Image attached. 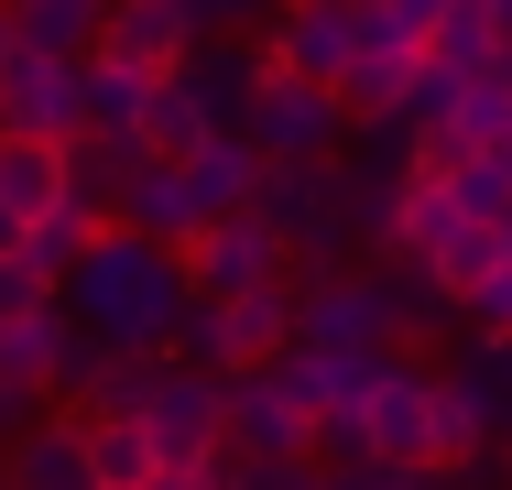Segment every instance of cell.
<instances>
[{
	"label": "cell",
	"instance_id": "obj_27",
	"mask_svg": "<svg viewBox=\"0 0 512 490\" xmlns=\"http://www.w3.org/2000/svg\"><path fill=\"white\" fill-rule=\"evenodd\" d=\"M491 55H502V44H491L480 0H447V11H436V33H425V66H436V77H480Z\"/></svg>",
	"mask_w": 512,
	"mask_h": 490
},
{
	"label": "cell",
	"instance_id": "obj_7",
	"mask_svg": "<svg viewBox=\"0 0 512 490\" xmlns=\"http://www.w3.org/2000/svg\"><path fill=\"white\" fill-rule=\"evenodd\" d=\"M218 447H229L240 469H316V414L273 382V360H262V371L229 382V436H218Z\"/></svg>",
	"mask_w": 512,
	"mask_h": 490
},
{
	"label": "cell",
	"instance_id": "obj_22",
	"mask_svg": "<svg viewBox=\"0 0 512 490\" xmlns=\"http://www.w3.org/2000/svg\"><path fill=\"white\" fill-rule=\"evenodd\" d=\"M99 11L109 0H0L11 44H33V55H88L99 44Z\"/></svg>",
	"mask_w": 512,
	"mask_h": 490
},
{
	"label": "cell",
	"instance_id": "obj_17",
	"mask_svg": "<svg viewBox=\"0 0 512 490\" xmlns=\"http://www.w3.org/2000/svg\"><path fill=\"white\" fill-rule=\"evenodd\" d=\"M55 207H66V142H0V218H11V240L33 218H55Z\"/></svg>",
	"mask_w": 512,
	"mask_h": 490
},
{
	"label": "cell",
	"instance_id": "obj_16",
	"mask_svg": "<svg viewBox=\"0 0 512 490\" xmlns=\"http://www.w3.org/2000/svg\"><path fill=\"white\" fill-rule=\"evenodd\" d=\"M109 229H131V240H164V251H186V240H197L186 175H175V164H131V186L109 196Z\"/></svg>",
	"mask_w": 512,
	"mask_h": 490
},
{
	"label": "cell",
	"instance_id": "obj_23",
	"mask_svg": "<svg viewBox=\"0 0 512 490\" xmlns=\"http://www.w3.org/2000/svg\"><path fill=\"white\" fill-rule=\"evenodd\" d=\"M77 436H88L99 490H142V480H153V436H142L131 414H77Z\"/></svg>",
	"mask_w": 512,
	"mask_h": 490
},
{
	"label": "cell",
	"instance_id": "obj_3",
	"mask_svg": "<svg viewBox=\"0 0 512 490\" xmlns=\"http://www.w3.org/2000/svg\"><path fill=\"white\" fill-rule=\"evenodd\" d=\"M284 349H295V284L186 305V316H175V338H164V360L218 371V382H240V371H262V360H284Z\"/></svg>",
	"mask_w": 512,
	"mask_h": 490
},
{
	"label": "cell",
	"instance_id": "obj_21",
	"mask_svg": "<svg viewBox=\"0 0 512 490\" xmlns=\"http://www.w3.org/2000/svg\"><path fill=\"white\" fill-rule=\"evenodd\" d=\"M55 360H66V305H33V316H0V382L11 392H55Z\"/></svg>",
	"mask_w": 512,
	"mask_h": 490
},
{
	"label": "cell",
	"instance_id": "obj_26",
	"mask_svg": "<svg viewBox=\"0 0 512 490\" xmlns=\"http://www.w3.org/2000/svg\"><path fill=\"white\" fill-rule=\"evenodd\" d=\"M131 142H142L153 164H186V153L207 142V109L175 88V77H153V98H142V131H131Z\"/></svg>",
	"mask_w": 512,
	"mask_h": 490
},
{
	"label": "cell",
	"instance_id": "obj_2",
	"mask_svg": "<svg viewBox=\"0 0 512 490\" xmlns=\"http://www.w3.org/2000/svg\"><path fill=\"white\" fill-rule=\"evenodd\" d=\"M251 218L284 240L295 273H338V262L360 251V229H349V186H338V153H316V164H262Z\"/></svg>",
	"mask_w": 512,
	"mask_h": 490
},
{
	"label": "cell",
	"instance_id": "obj_33",
	"mask_svg": "<svg viewBox=\"0 0 512 490\" xmlns=\"http://www.w3.org/2000/svg\"><path fill=\"white\" fill-rule=\"evenodd\" d=\"M33 414H44V403H33V392H11V382H0V447H11V436H22V425H33Z\"/></svg>",
	"mask_w": 512,
	"mask_h": 490
},
{
	"label": "cell",
	"instance_id": "obj_25",
	"mask_svg": "<svg viewBox=\"0 0 512 490\" xmlns=\"http://www.w3.org/2000/svg\"><path fill=\"white\" fill-rule=\"evenodd\" d=\"M142 98H153V77H131V66H109V55H88V77H77V109H88V131H109V142H131V131H142Z\"/></svg>",
	"mask_w": 512,
	"mask_h": 490
},
{
	"label": "cell",
	"instance_id": "obj_28",
	"mask_svg": "<svg viewBox=\"0 0 512 490\" xmlns=\"http://www.w3.org/2000/svg\"><path fill=\"white\" fill-rule=\"evenodd\" d=\"M447 371L480 392V414H491V447H502V436H512V338H469Z\"/></svg>",
	"mask_w": 512,
	"mask_h": 490
},
{
	"label": "cell",
	"instance_id": "obj_34",
	"mask_svg": "<svg viewBox=\"0 0 512 490\" xmlns=\"http://www.w3.org/2000/svg\"><path fill=\"white\" fill-rule=\"evenodd\" d=\"M240 490H316V469H251Z\"/></svg>",
	"mask_w": 512,
	"mask_h": 490
},
{
	"label": "cell",
	"instance_id": "obj_20",
	"mask_svg": "<svg viewBox=\"0 0 512 490\" xmlns=\"http://www.w3.org/2000/svg\"><path fill=\"white\" fill-rule=\"evenodd\" d=\"M491 262H502V218H447V229H436V240L414 251V273H425V284L447 294V305H458V294L480 284Z\"/></svg>",
	"mask_w": 512,
	"mask_h": 490
},
{
	"label": "cell",
	"instance_id": "obj_5",
	"mask_svg": "<svg viewBox=\"0 0 512 490\" xmlns=\"http://www.w3.org/2000/svg\"><path fill=\"white\" fill-rule=\"evenodd\" d=\"M131 425L153 436V469L218 458V436H229V382H218V371H186V360H153V382H142V403H131Z\"/></svg>",
	"mask_w": 512,
	"mask_h": 490
},
{
	"label": "cell",
	"instance_id": "obj_4",
	"mask_svg": "<svg viewBox=\"0 0 512 490\" xmlns=\"http://www.w3.org/2000/svg\"><path fill=\"white\" fill-rule=\"evenodd\" d=\"M295 349H338V360H382V349H393V305H382V262H338V273H295Z\"/></svg>",
	"mask_w": 512,
	"mask_h": 490
},
{
	"label": "cell",
	"instance_id": "obj_10",
	"mask_svg": "<svg viewBox=\"0 0 512 490\" xmlns=\"http://www.w3.org/2000/svg\"><path fill=\"white\" fill-rule=\"evenodd\" d=\"M425 382H436V360H371V382H360V458L371 469H425Z\"/></svg>",
	"mask_w": 512,
	"mask_h": 490
},
{
	"label": "cell",
	"instance_id": "obj_15",
	"mask_svg": "<svg viewBox=\"0 0 512 490\" xmlns=\"http://www.w3.org/2000/svg\"><path fill=\"white\" fill-rule=\"evenodd\" d=\"M175 175H186V207H197V229H207V218H240V207L262 196V153H251L240 131H207Z\"/></svg>",
	"mask_w": 512,
	"mask_h": 490
},
{
	"label": "cell",
	"instance_id": "obj_38",
	"mask_svg": "<svg viewBox=\"0 0 512 490\" xmlns=\"http://www.w3.org/2000/svg\"><path fill=\"white\" fill-rule=\"evenodd\" d=\"M502 447H512V436H502Z\"/></svg>",
	"mask_w": 512,
	"mask_h": 490
},
{
	"label": "cell",
	"instance_id": "obj_9",
	"mask_svg": "<svg viewBox=\"0 0 512 490\" xmlns=\"http://www.w3.org/2000/svg\"><path fill=\"white\" fill-rule=\"evenodd\" d=\"M175 262H186V294H197V305H218V294H262V284H295L284 240H273L251 207H240V218H207Z\"/></svg>",
	"mask_w": 512,
	"mask_h": 490
},
{
	"label": "cell",
	"instance_id": "obj_8",
	"mask_svg": "<svg viewBox=\"0 0 512 490\" xmlns=\"http://www.w3.org/2000/svg\"><path fill=\"white\" fill-rule=\"evenodd\" d=\"M338 131H349V109L327 88H306V77H273V66H262L251 109H240V142L262 164H316V153H338Z\"/></svg>",
	"mask_w": 512,
	"mask_h": 490
},
{
	"label": "cell",
	"instance_id": "obj_14",
	"mask_svg": "<svg viewBox=\"0 0 512 490\" xmlns=\"http://www.w3.org/2000/svg\"><path fill=\"white\" fill-rule=\"evenodd\" d=\"M480 458H491V414H480V392L436 360V382H425V469L436 480H469Z\"/></svg>",
	"mask_w": 512,
	"mask_h": 490
},
{
	"label": "cell",
	"instance_id": "obj_36",
	"mask_svg": "<svg viewBox=\"0 0 512 490\" xmlns=\"http://www.w3.org/2000/svg\"><path fill=\"white\" fill-rule=\"evenodd\" d=\"M502 262H512V218H502Z\"/></svg>",
	"mask_w": 512,
	"mask_h": 490
},
{
	"label": "cell",
	"instance_id": "obj_18",
	"mask_svg": "<svg viewBox=\"0 0 512 490\" xmlns=\"http://www.w3.org/2000/svg\"><path fill=\"white\" fill-rule=\"evenodd\" d=\"M382 305H393V360H425V349L458 338V305L425 284L414 262H382Z\"/></svg>",
	"mask_w": 512,
	"mask_h": 490
},
{
	"label": "cell",
	"instance_id": "obj_32",
	"mask_svg": "<svg viewBox=\"0 0 512 490\" xmlns=\"http://www.w3.org/2000/svg\"><path fill=\"white\" fill-rule=\"evenodd\" d=\"M33 305H55V284H44L22 251H0V316H33Z\"/></svg>",
	"mask_w": 512,
	"mask_h": 490
},
{
	"label": "cell",
	"instance_id": "obj_12",
	"mask_svg": "<svg viewBox=\"0 0 512 490\" xmlns=\"http://www.w3.org/2000/svg\"><path fill=\"white\" fill-rule=\"evenodd\" d=\"M186 44H197V33H186V0H109L88 55L131 66V77H175V66H186Z\"/></svg>",
	"mask_w": 512,
	"mask_h": 490
},
{
	"label": "cell",
	"instance_id": "obj_6",
	"mask_svg": "<svg viewBox=\"0 0 512 490\" xmlns=\"http://www.w3.org/2000/svg\"><path fill=\"white\" fill-rule=\"evenodd\" d=\"M262 66L338 98V77L360 66V0H284V11L262 22Z\"/></svg>",
	"mask_w": 512,
	"mask_h": 490
},
{
	"label": "cell",
	"instance_id": "obj_24",
	"mask_svg": "<svg viewBox=\"0 0 512 490\" xmlns=\"http://www.w3.org/2000/svg\"><path fill=\"white\" fill-rule=\"evenodd\" d=\"M109 218L99 207H77V196H66V207H55V218H33V229H22V240H11V251H22V262H33V273H44V284H66V273H77V251H88V240H99Z\"/></svg>",
	"mask_w": 512,
	"mask_h": 490
},
{
	"label": "cell",
	"instance_id": "obj_35",
	"mask_svg": "<svg viewBox=\"0 0 512 490\" xmlns=\"http://www.w3.org/2000/svg\"><path fill=\"white\" fill-rule=\"evenodd\" d=\"M480 22H491V44L512 55V0H480Z\"/></svg>",
	"mask_w": 512,
	"mask_h": 490
},
{
	"label": "cell",
	"instance_id": "obj_30",
	"mask_svg": "<svg viewBox=\"0 0 512 490\" xmlns=\"http://www.w3.org/2000/svg\"><path fill=\"white\" fill-rule=\"evenodd\" d=\"M458 338H512V262H491L480 284L458 294Z\"/></svg>",
	"mask_w": 512,
	"mask_h": 490
},
{
	"label": "cell",
	"instance_id": "obj_29",
	"mask_svg": "<svg viewBox=\"0 0 512 490\" xmlns=\"http://www.w3.org/2000/svg\"><path fill=\"white\" fill-rule=\"evenodd\" d=\"M447 196H458L469 218H512V153H458V164H447Z\"/></svg>",
	"mask_w": 512,
	"mask_h": 490
},
{
	"label": "cell",
	"instance_id": "obj_37",
	"mask_svg": "<svg viewBox=\"0 0 512 490\" xmlns=\"http://www.w3.org/2000/svg\"><path fill=\"white\" fill-rule=\"evenodd\" d=\"M273 11H284V0H273Z\"/></svg>",
	"mask_w": 512,
	"mask_h": 490
},
{
	"label": "cell",
	"instance_id": "obj_19",
	"mask_svg": "<svg viewBox=\"0 0 512 490\" xmlns=\"http://www.w3.org/2000/svg\"><path fill=\"white\" fill-rule=\"evenodd\" d=\"M447 142H458V153H512V55H491L480 77H458Z\"/></svg>",
	"mask_w": 512,
	"mask_h": 490
},
{
	"label": "cell",
	"instance_id": "obj_11",
	"mask_svg": "<svg viewBox=\"0 0 512 490\" xmlns=\"http://www.w3.org/2000/svg\"><path fill=\"white\" fill-rule=\"evenodd\" d=\"M77 77H88V55H11L0 66V142H77L88 131V109H77Z\"/></svg>",
	"mask_w": 512,
	"mask_h": 490
},
{
	"label": "cell",
	"instance_id": "obj_1",
	"mask_svg": "<svg viewBox=\"0 0 512 490\" xmlns=\"http://www.w3.org/2000/svg\"><path fill=\"white\" fill-rule=\"evenodd\" d=\"M55 305H66V327H88V338H109V349L164 360V338H175V316H186L197 294H186V262H175L164 240L99 229V240L77 251V273L55 284Z\"/></svg>",
	"mask_w": 512,
	"mask_h": 490
},
{
	"label": "cell",
	"instance_id": "obj_31",
	"mask_svg": "<svg viewBox=\"0 0 512 490\" xmlns=\"http://www.w3.org/2000/svg\"><path fill=\"white\" fill-rule=\"evenodd\" d=\"M240 480H251V469H240V458L218 447V458H186V469H153L142 490H240Z\"/></svg>",
	"mask_w": 512,
	"mask_h": 490
},
{
	"label": "cell",
	"instance_id": "obj_13",
	"mask_svg": "<svg viewBox=\"0 0 512 490\" xmlns=\"http://www.w3.org/2000/svg\"><path fill=\"white\" fill-rule=\"evenodd\" d=\"M0 490H99L88 469V436H77V414H33L11 447H0Z\"/></svg>",
	"mask_w": 512,
	"mask_h": 490
}]
</instances>
